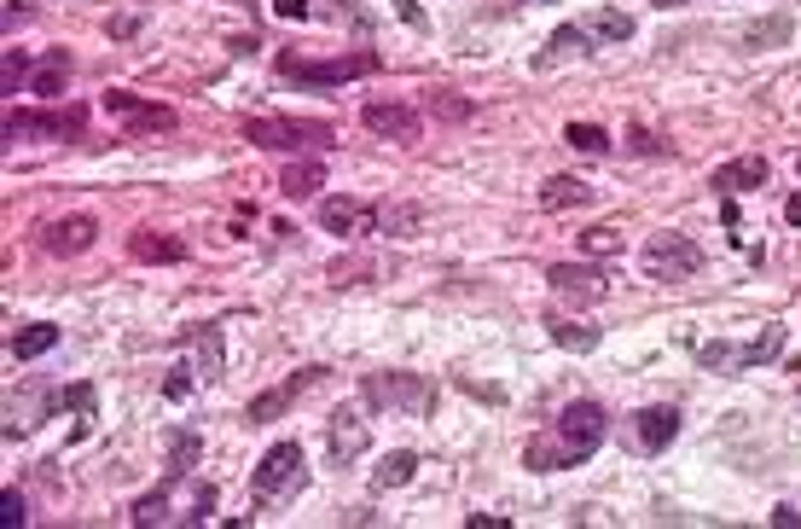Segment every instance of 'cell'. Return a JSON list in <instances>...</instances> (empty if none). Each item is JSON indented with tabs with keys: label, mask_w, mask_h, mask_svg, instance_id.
Segmentation results:
<instances>
[{
	"label": "cell",
	"mask_w": 801,
	"mask_h": 529,
	"mask_svg": "<svg viewBox=\"0 0 801 529\" xmlns=\"http://www.w3.org/2000/svg\"><path fill=\"white\" fill-rule=\"evenodd\" d=\"M610 437V413L599 401H570L547 431H534L523 442V466L529 471H563V466H581L599 453V442Z\"/></svg>",
	"instance_id": "6da1fadb"
},
{
	"label": "cell",
	"mask_w": 801,
	"mask_h": 529,
	"mask_svg": "<svg viewBox=\"0 0 801 529\" xmlns=\"http://www.w3.org/2000/svg\"><path fill=\"white\" fill-rule=\"evenodd\" d=\"M210 512H216V483L187 477V471H169L163 489H151L128 507V523L134 529H180V523H203Z\"/></svg>",
	"instance_id": "7a4b0ae2"
},
{
	"label": "cell",
	"mask_w": 801,
	"mask_h": 529,
	"mask_svg": "<svg viewBox=\"0 0 801 529\" xmlns=\"http://www.w3.org/2000/svg\"><path fill=\"white\" fill-rule=\"evenodd\" d=\"M360 396H367L372 408H383V413H407V419L435 413V385H430L424 372H367Z\"/></svg>",
	"instance_id": "3957f363"
},
{
	"label": "cell",
	"mask_w": 801,
	"mask_h": 529,
	"mask_svg": "<svg viewBox=\"0 0 801 529\" xmlns=\"http://www.w3.org/2000/svg\"><path fill=\"white\" fill-rule=\"evenodd\" d=\"M703 244L685 239V233H651L639 250V268H644V280H657V286H680L691 280V273H703Z\"/></svg>",
	"instance_id": "277c9868"
},
{
	"label": "cell",
	"mask_w": 801,
	"mask_h": 529,
	"mask_svg": "<svg viewBox=\"0 0 801 529\" xmlns=\"http://www.w3.org/2000/svg\"><path fill=\"white\" fill-rule=\"evenodd\" d=\"M784 349V326L779 320H767L755 338H743V343H727V338H714V343H697V361H703L709 372H749V367H767L772 356Z\"/></svg>",
	"instance_id": "5b68a950"
},
{
	"label": "cell",
	"mask_w": 801,
	"mask_h": 529,
	"mask_svg": "<svg viewBox=\"0 0 801 529\" xmlns=\"http://www.w3.org/2000/svg\"><path fill=\"white\" fill-rule=\"evenodd\" d=\"M308 489V453L297 442H273L262 453V466L250 471V495L256 500H291Z\"/></svg>",
	"instance_id": "8992f818"
},
{
	"label": "cell",
	"mask_w": 801,
	"mask_h": 529,
	"mask_svg": "<svg viewBox=\"0 0 801 529\" xmlns=\"http://www.w3.org/2000/svg\"><path fill=\"white\" fill-rule=\"evenodd\" d=\"M250 146L262 151H326L331 140V122H291V117H244L239 122Z\"/></svg>",
	"instance_id": "52a82bcc"
},
{
	"label": "cell",
	"mask_w": 801,
	"mask_h": 529,
	"mask_svg": "<svg viewBox=\"0 0 801 529\" xmlns=\"http://www.w3.org/2000/svg\"><path fill=\"white\" fill-rule=\"evenodd\" d=\"M378 53H343V59H297V53H279V76L297 88H343L354 76H372Z\"/></svg>",
	"instance_id": "ba28073f"
},
{
	"label": "cell",
	"mask_w": 801,
	"mask_h": 529,
	"mask_svg": "<svg viewBox=\"0 0 801 529\" xmlns=\"http://www.w3.org/2000/svg\"><path fill=\"white\" fill-rule=\"evenodd\" d=\"M547 286H552V297H558V309H575V315L610 297L604 268H592V262H552V268H547Z\"/></svg>",
	"instance_id": "9c48e42d"
},
{
	"label": "cell",
	"mask_w": 801,
	"mask_h": 529,
	"mask_svg": "<svg viewBox=\"0 0 801 529\" xmlns=\"http://www.w3.org/2000/svg\"><path fill=\"white\" fill-rule=\"evenodd\" d=\"M88 111L64 106V111H12L7 117V140H82Z\"/></svg>",
	"instance_id": "30bf717a"
},
{
	"label": "cell",
	"mask_w": 801,
	"mask_h": 529,
	"mask_svg": "<svg viewBox=\"0 0 801 529\" xmlns=\"http://www.w3.org/2000/svg\"><path fill=\"white\" fill-rule=\"evenodd\" d=\"M106 117H117L128 134H174V122H180L158 99H140V93H122V88L106 93Z\"/></svg>",
	"instance_id": "8fae6325"
},
{
	"label": "cell",
	"mask_w": 801,
	"mask_h": 529,
	"mask_svg": "<svg viewBox=\"0 0 801 529\" xmlns=\"http://www.w3.org/2000/svg\"><path fill=\"white\" fill-rule=\"evenodd\" d=\"M360 122L383 140H401V146H412L424 134V117L412 106H401V99H367V106H360Z\"/></svg>",
	"instance_id": "7c38bea8"
},
{
	"label": "cell",
	"mask_w": 801,
	"mask_h": 529,
	"mask_svg": "<svg viewBox=\"0 0 801 529\" xmlns=\"http://www.w3.org/2000/svg\"><path fill=\"white\" fill-rule=\"evenodd\" d=\"M93 239H99V221L93 216H59V221H47L41 233H36V244L47 250V257H59V262L93 250Z\"/></svg>",
	"instance_id": "4fadbf2b"
},
{
	"label": "cell",
	"mask_w": 801,
	"mask_h": 529,
	"mask_svg": "<svg viewBox=\"0 0 801 529\" xmlns=\"http://www.w3.org/2000/svg\"><path fill=\"white\" fill-rule=\"evenodd\" d=\"M320 378H326V367H302V372H291L286 385H273V390H262V396H250L244 419H250V425H268V419H279V413H286L291 401L302 396V390H314Z\"/></svg>",
	"instance_id": "5bb4252c"
},
{
	"label": "cell",
	"mask_w": 801,
	"mask_h": 529,
	"mask_svg": "<svg viewBox=\"0 0 801 529\" xmlns=\"http://www.w3.org/2000/svg\"><path fill=\"white\" fill-rule=\"evenodd\" d=\"M320 227L338 239H360V233H378V204H360V198H326L320 204Z\"/></svg>",
	"instance_id": "9a60e30c"
},
{
	"label": "cell",
	"mask_w": 801,
	"mask_h": 529,
	"mask_svg": "<svg viewBox=\"0 0 801 529\" xmlns=\"http://www.w3.org/2000/svg\"><path fill=\"white\" fill-rule=\"evenodd\" d=\"M767 181H772V163L761 158V151H749V158H732V163H720V169L709 174V187H714L720 198L755 192V187H767Z\"/></svg>",
	"instance_id": "2e32d148"
},
{
	"label": "cell",
	"mask_w": 801,
	"mask_h": 529,
	"mask_svg": "<svg viewBox=\"0 0 801 529\" xmlns=\"http://www.w3.org/2000/svg\"><path fill=\"white\" fill-rule=\"evenodd\" d=\"M180 349H192V378H198V385H216V378L227 372V361H221V332H216V326H203V332H187V338H180Z\"/></svg>",
	"instance_id": "e0dca14e"
},
{
	"label": "cell",
	"mask_w": 801,
	"mask_h": 529,
	"mask_svg": "<svg viewBox=\"0 0 801 529\" xmlns=\"http://www.w3.org/2000/svg\"><path fill=\"white\" fill-rule=\"evenodd\" d=\"M674 437H680V408H644V413H633V442L644 453H662Z\"/></svg>",
	"instance_id": "ac0fdd59"
},
{
	"label": "cell",
	"mask_w": 801,
	"mask_h": 529,
	"mask_svg": "<svg viewBox=\"0 0 801 529\" xmlns=\"http://www.w3.org/2000/svg\"><path fill=\"white\" fill-rule=\"evenodd\" d=\"M70 82V53L64 47H53V53H41L30 64V76H23V93H36V99H59Z\"/></svg>",
	"instance_id": "d6986e66"
},
{
	"label": "cell",
	"mask_w": 801,
	"mask_h": 529,
	"mask_svg": "<svg viewBox=\"0 0 801 529\" xmlns=\"http://www.w3.org/2000/svg\"><path fill=\"white\" fill-rule=\"evenodd\" d=\"M326 442H331V460H360V453H367V419H360V413H349V408H338V413H331V431H326Z\"/></svg>",
	"instance_id": "ffe728a7"
},
{
	"label": "cell",
	"mask_w": 801,
	"mask_h": 529,
	"mask_svg": "<svg viewBox=\"0 0 801 529\" xmlns=\"http://www.w3.org/2000/svg\"><path fill=\"white\" fill-rule=\"evenodd\" d=\"M128 257L134 262H187V244L174 233H158V227H140V233H128Z\"/></svg>",
	"instance_id": "44dd1931"
},
{
	"label": "cell",
	"mask_w": 801,
	"mask_h": 529,
	"mask_svg": "<svg viewBox=\"0 0 801 529\" xmlns=\"http://www.w3.org/2000/svg\"><path fill=\"white\" fill-rule=\"evenodd\" d=\"M581 204H592V187L581 174H552V181L540 187V210H581Z\"/></svg>",
	"instance_id": "7402d4cb"
},
{
	"label": "cell",
	"mask_w": 801,
	"mask_h": 529,
	"mask_svg": "<svg viewBox=\"0 0 801 529\" xmlns=\"http://www.w3.org/2000/svg\"><path fill=\"white\" fill-rule=\"evenodd\" d=\"M412 471H419V453L412 448H396V453H383L378 471H372V495H390L401 483H412Z\"/></svg>",
	"instance_id": "603a6c76"
},
{
	"label": "cell",
	"mask_w": 801,
	"mask_h": 529,
	"mask_svg": "<svg viewBox=\"0 0 801 529\" xmlns=\"http://www.w3.org/2000/svg\"><path fill=\"white\" fill-rule=\"evenodd\" d=\"M320 187H326V163H314V158L286 163V174H279V192H286L291 204H297V198H314Z\"/></svg>",
	"instance_id": "cb8c5ba5"
},
{
	"label": "cell",
	"mask_w": 801,
	"mask_h": 529,
	"mask_svg": "<svg viewBox=\"0 0 801 529\" xmlns=\"http://www.w3.org/2000/svg\"><path fill=\"white\" fill-rule=\"evenodd\" d=\"M547 326H552V343H558V349H575V356L599 349V326H587L581 315H575V320H570V315H552Z\"/></svg>",
	"instance_id": "d4e9b609"
},
{
	"label": "cell",
	"mask_w": 801,
	"mask_h": 529,
	"mask_svg": "<svg viewBox=\"0 0 801 529\" xmlns=\"http://www.w3.org/2000/svg\"><path fill=\"white\" fill-rule=\"evenodd\" d=\"M419 227H424V204H378V233L412 239Z\"/></svg>",
	"instance_id": "484cf974"
},
{
	"label": "cell",
	"mask_w": 801,
	"mask_h": 529,
	"mask_svg": "<svg viewBox=\"0 0 801 529\" xmlns=\"http://www.w3.org/2000/svg\"><path fill=\"white\" fill-rule=\"evenodd\" d=\"M53 343H59V326L36 320V326H23V332L12 338V361H36V356H47Z\"/></svg>",
	"instance_id": "4316f807"
},
{
	"label": "cell",
	"mask_w": 801,
	"mask_h": 529,
	"mask_svg": "<svg viewBox=\"0 0 801 529\" xmlns=\"http://www.w3.org/2000/svg\"><path fill=\"white\" fill-rule=\"evenodd\" d=\"M581 30L592 36V41H628L633 36V18L628 12H615V7H604V12H592Z\"/></svg>",
	"instance_id": "83f0119b"
},
{
	"label": "cell",
	"mask_w": 801,
	"mask_h": 529,
	"mask_svg": "<svg viewBox=\"0 0 801 529\" xmlns=\"http://www.w3.org/2000/svg\"><path fill=\"white\" fill-rule=\"evenodd\" d=\"M570 53H575V59H581V53H592V36L581 30V23H570V30H558V36H552V47H547V64L570 59Z\"/></svg>",
	"instance_id": "f1b7e54d"
},
{
	"label": "cell",
	"mask_w": 801,
	"mask_h": 529,
	"mask_svg": "<svg viewBox=\"0 0 801 529\" xmlns=\"http://www.w3.org/2000/svg\"><path fill=\"white\" fill-rule=\"evenodd\" d=\"M563 140H570L575 151H610V134L599 129V122H570V129H563Z\"/></svg>",
	"instance_id": "f546056e"
},
{
	"label": "cell",
	"mask_w": 801,
	"mask_h": 529,
	"mask_svg": "<svg viewBox=\"0 0 801 529\" xmlns=\"http://www.w3.org/2000/svg\"><path fill=\"white\" fill-rule=\"evenodd\" d=\"M581 250H587V257H615V250H622V233H615V227H587Z\"/></svg>",
	"instance_id": "4dcf8cb0"
},
{
	"label": "cell",
	"mask_w": 801,
	"mask_h": 529,
	"mask_svg": "<svg viewBox=\"0 0 801 529\" xmlns=\"http://www.w3.org/2000/svg\"><path fill=\"white\" fill-rule=\"evenodd\" d=\"M430 117H442V122H464V117H471V106H464V99H459L453 88H435V93H430Z\"/></svg>",
	"instance_id": "1f68e13d"
},
{
	"label": "cell",
	"mask_w": 801,
	"mask_h": 529,
	"mask_svg": "<svg viewBox=\"0 0 801 529\" xmlns=\"http://www.w3.org/2000/svg\"><path fill=\"white\" fill-rule=\"evenodd\" d=\"M23 76H30V59H23L18 47H7V64H0V88L18 93V88H23Z\"/></svg>",
	"instance_id": "d6a6232c"
},
{
	"label": "cell",
	"mask_w": 801,
	"mask_h": 529,
	"mask_svg": "<svg viewBox=\"0 0 801 529\" xmlns=\"http://www.w3.org/2000/svg\"><path fill=\"white\" fill-rule=\"evenodd\" d=\"M784 36H790V18H772V23H755V30H749L743 41L761 47V41H784Z\"/></svg>",
	"instance_id": "836d02e7"
},
{
	"label": "cell",
	"mask_w": 801,
	"mask_h": 529,
	"mask_svg": "<svg viewBox=\"0 0 801 529\" xmlns=\"http://www.w3.org/2000/svg\"><path fill=\"white\" fill-rule=\"evenodd\" d=\"M628 146L639 151V158H662V140L651 129H628Z\"/></svg>",
	"instance_id": "e575fe53"
},
{
	"label": "cell",
	"mask_w": 801,
	"mask_h": 529,
	"mask_svg": "<svg viewBox=\"0 0 801 529\" xmlns=\"http://www.w3.org/2000/svg\"><path fill=\"white\" fill-rule=\"evenodd\" d=\"M0 518H7V523H30V512H23L18 489H7V495H0Z\"/></svg>",
	"instance_id": "d590c367"
},
{
	"label": "cell",
	"mask_w": 801,
	"mask_h": 529,
	"mask_svg": "<svg viewBox=\"0 0 801 529\" xmlns=\"http://www.w3.org/2000/svg\"><path fill=\"white\" fill-rule=\"evenodd\" d=\"M198 460V437H174V471H187Z\"/></svg>",
	"instance_id": "8d00e7d4"
},
{
	"label": "cell",
	"mask_w": 801,
	"mask_h": 529,
	"mask_svg": "<svg viewBox=\"0 0 801 529\" xmlns=\"http://www.w3.org/2000/svg\"><path fill=\"white\" fill-rule=\"evenodd\" d=\"M279 18H308V0H273Z\"/></svg>",
	"instance_id": "74e56055"
},
{
	"label": "cell",
	"mask_w": 801,
	"mask_h": 529,
	"mask_svg": "<svg viewBox=\"0 0 801 529\" xmlns=\"http://www.w3.org/2000/svg\"><path fill=\"white\" fill-rule=\"evenodd\" d=\"M772 523H779V529H795V523H801V512H795V507H779V512H772Z\"/></svg>",
	"instance_id": "f35d334b"
},
{
	"label": "cell",
	"mask_w": 801,
	"mask_h": 529,
	"mask_svg": "<svg viewBox=\"0 0 801 529\" xmlns=\"http://www.w3.org/2000/svg\"><path fill=\"white\" fill-rule=\"evenodd\" d=\"M784 221H790V227H801V192H795L790 204H784Z\"/></svg>",
	"instance_id": "ab89813d"
},
{
	"label": "cell",
	"mask_w": 801,
	"mask_h": 529,
	"mask_svg": "<svg viewBox=\"0 0 801 529\" xmlns=\"http://www.w3.org/2000/svg\"><path fill=\"white\" fill-rule=\"evenodd\" d=\"M657 7H680V0H657Z\"/></svg>",
	"instance_id": "60d3db41"
}]
</instances>
